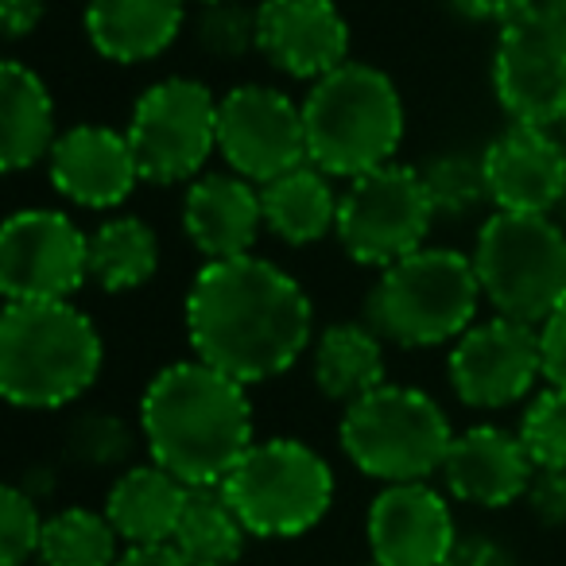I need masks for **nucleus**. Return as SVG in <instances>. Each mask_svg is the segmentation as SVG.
Wrapping results in <instances>:
<instances>
[{
	"label": "nucleus",
	"instance_id": "nucleus-1",
	"mask_svg": "<svg viewBox=\"0 0 566 566\" xmlns=\"http://www.w3.org/2000/svg\"><path fill=\"white\" fill-rule=\"evenodd\" d=\"M315 307L300 280L264 256L206 260L187 292V338L198 361L260 385L287 373L311 346Z\"/></svg>",
	"mask_w": 566,
	"mask_h": 566
},
{
	"label": "nucleus",
	"instance_id": "nucleus-2",
	"mask_svg": "<svg viewBox=\"0 0 566 566\" xmlns=\"http://www.w3.org/2000/svg\"><path fill=\"white\" fill-rule=\"evenodd\" d=\"M140 434L151 462L190 489L221 485L256 442L244 385L198 357L151 377L140 400Z\"/></svg>",
	"mask_w": 566,
	"mask_h": 566
},
{
	"label": "nucleus",
	"instance_id": "nucleus-3",
	"mask_svg": "<svg viewBox=\"0 0 566 566\" xmlns=\"http://www.w3.org/2000/svg\"><path fill=\"white\" fill-rule=\"evenodd\" d=\"M102 361L94 318L71 303H9L0 315V392L12 408L55 411L78 400Z\"/></svg>",
	"mask_w": 566,
	"mask_h": 566
},
{
	"label": "nucleus",
	"instance_id": "nucleus-4",
	"mask_svg": "<svg viewBox=\"0 0 566 566\" xmlns=\"http://www.w3.org/2000/svg\"><path fill=\"white\" fill-rule=\"evenodd\" d=\"M307 159L331 179H361L396 164L403 144V102L396 82L369 63H346L318 78L303 102Z\"/></svg>",
	"mask_w": 566,
	"mask_h": 566
},
{
	"label": "nucleus",
	"instance_id": "nucleus-5",
	"mask_svg": "<svg viewBox=\"0 0 566 566\" xmlns=\"http://www.w3.org/2000/svg\"><path fill=\"white\" fill-rule=\"evenodd\" d=\"M481 300L485 295L473 256L454 249H419L380 272L365 318L385 342L427 349L462 338L478 318Z\"/></svg>",
	"mask_w": 566,
	"mask_h": 566
},
{
	"label": "nucleus",
	"instance_id": "nucleus-6",
	"mask_svg": "<svg viewBox=\"0 0 566 566\" xmlns=\"http://www.w3.org/2000/svg\"><path fill=\"white\" fill-rule=\"evenodd\" d=\"M473 268L496 315L543 326L566 303V229L551 213L496 210L478 233Z\"/></svg>",
	"mask_w": 566,
	"mask_h": 566
},
{
	"label": "nucleus",
	"instance_id": "nucleus-7",
	"mask_svg": "<svg viewBox=\"0 0 566 566\" xmlns=\"http://www.w3.org/2000/svg\"><path fill=\"white\" fill-rule=\"evenodd\" d=\"M342 450L369 478L408 485L442 473L454 442L450 419L423 388L380 385L354 400L342 416Z\"/></svg>",
	"mask_w": 566,
	"mask_h": 566
},
{
	"label": "nucleus",
	"instance_id": "nucleus-8",
	"mask_svg": "<svg viewBox=\"0 0 566 566\" xmlns=\"http://www.w3.org/2000/svg\"><path fill=\"white\" fill-rule=\"evenodd\" d=\"M221 493L256 539H295L331 512L334 473L318 450L300 439L252 442Z\"/></svg>",
	"mask_w": 566,
	"mask_h": 566
},
{
	"label": "nucleus",
	"instance_id": "nucleus-9",
	"mask_svg": "<svg viewBox=\"0 0 566 566\" xmlns=\"http://www.w3.org/2000/svg\"><path fill=\"white\" fill-rule=\"evenodd\" d=\"M125 136L144 182H187L218 151V97L198 78H164L133 105Z\"/></svg>",
	"mask_w": 566,
	"mask_h": 566
},
{
	"label": "nucleus",
	"instance_id": "nucleus-10",
	"mask_svg": "<svg viewBox=\"0 0 566 566\" xmlns=\"http://www.w3.org/2000/svg\"><path fill=\"white\" fill-rule=\"evenodd\" d=\"M431 226L434 210L419 167L388 164L361 179H349L338 206L342 249L357 264L380 268V272L427 249Z\"/></svg>",
	"mask_w": 566,
	"mask_h": 566
},
{
	"label": "nucleus",
	"instance_id": "nucleus-11",
	"mask_svg": "<svg viewBox=\"0 0 566 566\" xmlns=\"http://www.w3.org/2000/svg\"><path fill=\"white\" fill-rule=\"evenodd\" d=\"M90 280V233L63 210H20L0 226V292L9 303H71Z\"/></svg>",
	"mask_w": 566,
	"mask_h": 566
},
{
	"label": "nucleus",
	"instance_id": "nucleus-12",
	"mask_svg": "<svg viewBox=\"0 0 566 566\" xmlns=\"http://www.w3.org/2000/svg\"><path fill=\"white\" fill-rule=\"evenodd\" d=\"M493 94L512 125H558L566 113V20L532 9L501 28Z\"/></svg>",
	"mask_w": 566,
	"mask_h": 566
},
{
	"label": "nucleus",
	"instance_id": "nucleus-13",
	"mask_svg": "<svg viewBox=\"0 0 566 566\" xmlns=\"http://www.w3.org/2000/svg\"><path fill=\"white\" fill-rule=\"evenodd\" d=\"M218 151L233 175L260 187L311 164L303 105L256 82L233 86L218 102Z\"/></svg>",
	"mask_w": 566,
	"mask_h": 566
},
{
	"label": "nucleus",
	"instance_id": "nucleus-14",
	"mask_svg": "<svg viewBox=\"0 0 566 566\" xmlns=\"http://www.w3.org/2000/svg\"><path fill=\"white\" fill-rule=\"evenodd\" d=\"M543 377L539 326L516 318L478 323L450 349V388L470 408H509Z\"/></svg>",
	"mask_w": 566,
	"mask_h": 566
},
{
	"label": "nucleus",
	"instance_id": "nucleus-15",
	"mask_svg": "<svg viewBox=\"0 0 566 566\" xmlns=\"http://www.w3.org/2000/svg\"><path fill=\"white\" fill-rule=\"evenodd\" d=\"M256 51L287 78L318 82L349 63V24L334 0H260Z\"/></svg>",
	"mask_w": 566,
	"mask_h": 566
},
{
	"label": "nucleus",
	"instance_id": "nucleus-16",
	"mask_svg": "<svg viewBox=\"0 0 566 566\" xmlns=\"http://www.w3.org/2000/svg\"><path fill=\"white\" fill-rule=\"evenodd\" d=\"M365 535L377 566H442L458 543L447 496L427 481L380 489L369 504Z\"/></svg>",
	"mask_w": 566,
	"mask_h": 566
},
{
	"label": "nucleus",
	"instance_id": "nucleus-17",
	"mask_svg": "<svg viewBox=\"0 0 566 566\" xmlns=\"http://www.w3.org/2000/svg\"><path fill=\"white\" fill-rule=\"evenodd\" d=\"M489 202L504 213H555L566 195V144L543 125H512L481 151Z\"/></svg>",
	"mask_w": 566,
	"mask_h": 566
},
{
	"label": "nucleus",
	"instance_id": "nucleus-18",
	"mask_svg": "<svg viewBox=\"0 0 566 566\" xmlns=\"http://www.w3.org/2000/svg\"><path fill=\"white\" fill-rule=\"evenodd\" d=\"M48 171L59 195L82 210H117L140 182L133 144L109 125H74L59 133Z\"/></svg>",
	"mask_w": 566,
	"mask_h": 566
},
{
	"label": "nucleus",
	"instance_id": "nucleus-19",
	"mask_svg": "<svg viewBox=\"0 0 566 566\" xmlns=\"http://www.w3.org/2000/svg\"><path fill=\"white\" fill-rule=\"evenodd\" d=\"M535 478V462L520 434L501 427H470L454 434L442 462V481L465 504L478 509H504V504L527 496V485Z\"/></svg>",
	"mask_w": 566,
	"mask_h": 566
},
{
	"label": "nucleus",
	"instance_id": "nucleus-20",
	"mask_svg": "<svg viewBox=\"0 0 566 566\" xmlns=\"http://www.w3.org/2000/svg\"><path fill=\"white\" fill-rule=\"evenodd\" d=\"M182 229L206 260L252 256L264 210L260 190L241 175H198L182 198Z\"/></svg>",
	"mask_w": 566,
	"mask_h": 566
},
{
	"label": "nucleus",
	"instance_id": "nucleus-21",
	"mask_svg": "<svg viewBox=\"0 0 566 566\" xmlns=\"http://www.w3.org/2000/svg\"><path fill=\"white\" fill-rule=\"evenodd\" d=\"M187 0H86V35L109 63H148L182 28Z\"/></svg>",
	"mask_w": 566,
	"mask_h": 566
},
{
	"label": "nucleus",
	"instance_id": "nucleus-22",
	"mask_svg": "<svg viewBox=\"0 0 566 566\" xmlns=\"http://www.w3.org/2000/svg\"><path fill=\"white\" fill-rule=\"evenodd\" d=\"M55 140V102L48 86L32 66L9 59L0 66V167L9 175L28 171L51 156Z\"/></svg>",
	"mask_w": 566,
	"mask_h": 566
},
{
	"label": "nucleus",
	"instance_id": "nucleus-23",
	"mask_svg": "<svg viewBox=\"0 0 566 566\" xmlns=\"http://www.w3.org/2000/svg\"><path fill=\"white\" fill-rule=\"evenodd\" d=\"M187 493L190 485H182L164 465H133L113 481L109 496H105V516L128 547L133 543H171Z\"/></svg>",
	"mask_w": 566,
	"mask_h": 566
},
{
	"label": "nucleus",
	"instance_id": "nucleus-24",
	"mask_svg": "<svg viewBox=\"0 0 566 566\" xmlns=\"http://www.w3.org/2000/svg\"><path fill=\"white\" fill-rule=\"evenodd\" d=\"M338 206L334 182L315 164H303L295 171L260 187V210L264 229L287 244H315L326 233H338Z\"/></svg>",
	"mask_w": 566,
	"mask_h": 566
},
{
	"label": "nucleus",
	"instance_id": "nucleus-25",
	"mask_svg": "<svg viewBox=\"0 0 566 566\" xmlns=\"http://www.w3.org/2000/svg\"><path fill=\"white\" fill-rule=\"evenodd\" d=\"M311 377L326 400L349 408L385 385V338L369 323L326 326L311 349Z\"/></svg>",
	"mask_w": 566,
	"mask_h": 566
},
{
	"label": "nucleus",
	"instance_id": "nucleus-26",
	"mask_svg": "<svg viewBox=\"0 0 566 566\" xmlns=\"http://www.w3.org/2000/svg\"><path fill=\"white\" fill-rule=\"evenodd\" d=\"M159 268V237L140 218H109L90 233V280L105 292H136Z\"/></svg>",
	"mask_w": 566,
	"mask_h": 566
},
{
	"label": "nucleus",
	"instance_id": "nucleus-27",
	"mask_svg": "<svg viewBox=\"0 0 566 566\" xmlns=\"http://www.w3.org/2000/svg\"><path fill=\"white\" fill-rule=\"evenodd\" d=\"M244 539H249V532H244L233 504L226 501L221 485L190 489L179 527L171 535V543L190 566H233L244 551Z\"/></svg>",
	"mask_w": 566,
	"mask_h": 566
},
{
	"label": "nucleus",
	"instance_id": "nucleus-28",
	"mask_svg": "<svg viewBox=\"0 0 566 566\" xmlns=\"http://www.w3.org/2000/svg\"><path fill=\"white\" fill-rule=\"evenodd\" d=\"M117 527L105 512L63 509L43 524V566H117Z\"/></svg>",
	"mask_w": 566,
	"mask_h": 566
},
{
	"label": "nucleus",
	"instance_id": "nucleus-29",
	"mask_svg": "<svg viewBox=\"0 0 566 566\" xmlns=\"http://www.w3.org/2000/svg\"><path fill=\"white\" fill-rule=\"evenodd\" d=\"M419 175H423L434 218H465L481 202H489L485 159L481 156L447 151V156H434L431 164L419 167Z\"/></svg>",
	"mask_w": 566,
	"mask_h": 566
},
{
	"label": "nucleus",
	"instance_id": "nucleus-30",
	"mask_svg": "<svg viewBox=\"0 0 566 566\" xmlns=\"http://www.w3.org/2000/svg\"><path fill=\"white\" fill-rule=\"evenodd\" d=\"M520 442L535 470H566V388L547 385L520 419Z\"/></svg>",
	"mask_w": 566,
	"mask_h": 566
},
{
	"label": "nucleus",
	"instance_id": "nucleus-31",
	"mask_svg": "<svg viewBox=\"0 0 566 566\" xmlns=\"http://www.w3.org/2000/svg\"><path fill=\"white\" fill-rule=\"evenodd\" d=\"M198 43L213 59H244L256 51V9H244L241 0H221V4H202L198 17Z\"/></svg>",
	"mask_w": 566,
	"mask_h": 566
},
{
	"label": "nucleus",
	"instance_id": "nucleus-32",
	"mask_svg": "<svg viewBox=\"0 0 566 566\" xmlns=\"http://www.w3.org/2000/svg\"><path fill=\"white\" fill-rule=\"evenodd\" d=\"M40 504L28 489L9 485L0 496V566H24L32 555H40L43 543Z\"/></svg>",
	"mask_w": 566,
	"mask_h": 566
},
{
	"label": "nucleus",
	"instance_id": "nucleus-33",
	"mask_svg": "<svg viewBox=\"0 0 566 566\" xmlns=\"http://www.w3.org/2000/svg\"><path fill=\"white\" fill-rule=\"evenodd\" d=\"M66 450L82 465H117L133 454V427L109 411H90L71 427Z\"/></svg>",
	"mask_w": 566,
	"mask_h": 566
},
{
	"label": "nucleus",
	"instance_id": "nucleus-34",
	"mask_svg": "<svg viewBox=\"0 0 566 566\" xmlns=\"http://www.w3.org/2000/svg\"><path fill=\"white\" fill-rule=\"evenodd\" d=\"M527 509L551 527L566 524V470H535L527 485Z\"/></svg>",
	"mask_w": 566,
	"mask_h": 566
},
{
	"label": "nucleus",
	"instance_id": "nucleus-35",
	"mask_svg": "<svg viewBox=\"0 0 566 566\" xmlns=\"http://www.w3.org/2000/svg\"><path fill=\"white\" fill-rule=\"evenodd\" d=\"M539 354H543V380L566 388V303L539 326Z\"/></svg>",
	"mask_w": 566,
	"mask_h": 566
},
{
	"label": "nucleus",
	"instance_id": "nucleus-36",
	"mask_svg": "<svg viewBox=\"0 0 566 566\" xmlns=\"http://www.w3.org/2000/svg\"><path fill=\"white\" fill-rule=\"evenodd\" d=\"M450 9L465 20H478V24H512L520 20L524 12L539 9V0H450Z\"/></svg>",
	"mask_w": 566,
	"mask_h": 566
},
{
	"label": "nucleus",
	"instance_id": "nucleus-37",
	"mask_svg": "<svg viewBox=\"0 0 566 566\" xmlns=\"http://www.w3.org/2000/svg\"><path fill=\"white\" fill-rule=\"evenodd\" d=\"M442 566H512V555L493 539V535H458Z\"/></svg>",
	"mask_w": 566,
	"mask_h": 566
},
{
	"label": "nucleus",
	"instance_id": "nucleus-38",
	"mask_svg": "<svg viewBox=\"0 0 566 566\" xmlns=\"http://www.w3.org/2000/svg\"><path fill=\"white\" fill-rule=\"evenodd\" d=\"M43 12H48V0H0V20H4V35L12 43L32 35L43 24Z\"/></svg>",
	"mask_w": 566,
	"mask_h": 566
},
{
	"label": "nucleus",
	"instance_id": "nucleus-39",
	"mask_svg": "<svg viewBox=\"0 0 566 566\" xmlns=\"http://www.w3.org/2000/svg\"><path fill=\"white\" fill-rule=\"evenodd\" d=\"M117 566H190L175 543H133L120 551Z\"/></svg>",
	"mask_w": 566,
	"mask_h": 566
},
{
	"label": "nucleus",
	"instance_id": "nucleus-40",
	"mask_svg": "<svg viewBox=\"0 0 566 566\" xmlns=\"http://www.w3.org/2000/svg\"><path fill=\"white\" fill-rule=\"evenodd\" d=\"M539 9H547V12H555V17L566 20V0H539Z\"/></svg>",
	"mask_w": 566,
	"mask_h": 566
},
{
	"label": "nucleus",
	"instance_id": "nucleus-41",
	"mask_svg": "<svg viewBox=\"0 0 566 566\" xmlns=\"http://www.w3.org/2000/svg\"><path fill=\"white\" fill-rule=\"evenodd\" d=\"M551 218H555V221H558V226H563V229H566V195H563V202H558V206H555V213H551Z\"/></svg>",
	"mask_w": 566,
	"mask_h": 566
},
{
	"label": "nucleus",
	"instance_id": "nucleus-42",
	"mask_svg": "<svg viewBox=\"0 0 566 566\" xmlns=\"http://www.w3.org/2000/svg\"><path fill=\"white\" fill-rule=\"evenodd\" d=\"M198 4H221V0H198Z\"/></svg>",
	"mask_w": 566,
	"mask_h": 566
},
{
	"label": "nucleus",
	"instance_id": "nucleus-43",
	"mask_svg": "<svg viewBox=\"0 0 566 566\" xmlns=\"http://www.w3.org/2000/svg\"><path fill=\"white\" fill-rule=\"evenodd\" d=\"M558 125H563V133H566V113H563V120H558Z\"/></svg>",
	"mask_w": 566,
	"mask_h": 566
},
{
	"label": "nucleus",
	"instance_id": "nucleus-44",
	"mask_svg": "<svg viewBox=\"0 0 566 566\" xmlns=\"http://www.w3.org/2000/svg\"><path fill=\"white\" fill-rule=\"evenodd\" d=\"M373 566H377V563H373Z\"/></svg>",
	"mask_w": 566,
	"mask_h": 566
}]
</instances>
